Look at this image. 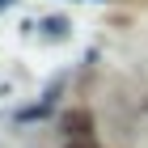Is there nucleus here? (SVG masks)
<instances>
[{
    "label": "nucleus",
    "instance_id": "1",
    "mask_svg": "<svg viewBox=\"0 0 148 148\" xmlns=\"http://www.w3.org/2000/svg\"><path fill=\"white\" fill-rule=\"evenodd\" d=\"M64 131H68V140H89L93 114L89 110H68V114H64Z\"/></svg>",
    "mask_w": 148,
    "mask_h": 148
},
{
    "label": "nucleus",
    "instance_id": "2",
    "mask_svg": "<svg viewBox=\"0 0 148 148\" xmlns=\"http://www.w3.org/2000/svg\"><path fill=\"white\" fill-rule=\"evenodd\" d=\"M68 148H102V144H93V140H68Z\"/></svg>",
    "mask_w": 148,
    "mask_h": 148
},
{
    "label": "nucleus",
    "instance_id": "3",
    "mask_svg": "<svg viewBox=\"0 0 148 148\" xmlns=\"http://www.w3.org/2000/svg\"><path fill=\"white\" fill-rule=\"evenodd\" d=\"M0 4H4V0H0Z\"/></svg>",
    "mask_w": 148,
    "mask_h": 148
}]
</instances>
